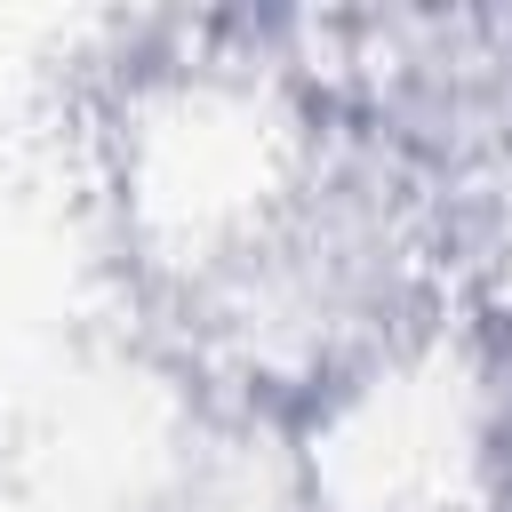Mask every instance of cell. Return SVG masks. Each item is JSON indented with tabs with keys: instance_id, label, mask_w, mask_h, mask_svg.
<instances>
[{
	"instance_id": "obj_1",
	"label": "cell",
	"mask_w": 512,
	"mask_h": 512,
	"mask_svg": "<svg viewBox=\"0 0 512 512\" xmlns=\"http://www.w3.org/2000/svg\"><path fill=\"white\" fill-rule=\"evenodd\" d=\"M160 512H328L320 504V448L232 408L192 400V440L168 464Z\"/></svg>"
}]
</instances>
